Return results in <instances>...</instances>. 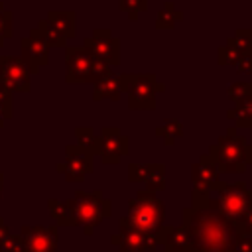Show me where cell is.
<instances>
[{"label":"cell","instance_id":"cell-1","mask_svg":"<svg viewBox=\"0 0 252 252\" xmlns=\"http://www.w3.org/2000/svg\"><path fill=\"white\" fill-rule=\"evenodd\" d=\"M181 224H185L193 236V252H236L242 236L215 207L209 189L193 187L191 205L181 211Z\"/></svg>","mask_w":252,"mask_h":252},{"label":"cell","instance_id":"cell-2","mask_svg":"<svg viewBox=\"0 0 252 252\" xmlns=\"http://www.w3.org/2000/svg\"><path fill=\"white\" fill-rule=\"evenodd\" d=\"M209 156L220 173H244L252 165V144L236 132V126H230L224 136L209 146Z\"/></svg>","mask_w":252,"mask_h":252},{"label":"cell","instance_id":"cell-3","mask_svg":"<svg viewBox=\"0 0 252 252\" xmlns=\"http://www.w3.org/2000/svg\"><path fill=\"white\" fill-rule=\"evenodd\" d=\"M211 197L215 207L220 211L222 217H226L240 232V222L242 217L252 201V193L246 187L244 181H236V183H226V181H215L211 187Z\"/></svg>","mask_w":252,"mask_h":252},{"label":"cell","instance_id":"cell-4","mask_svg":"<svg viewBox=\"0 0 252 252\" xmlns=\"http://www.w3.org/2000/svg\"><path fill=\"white\" fill-rule=\"evenodd\" d=\"M112 67L93 57L83 45H65V81L71 85L94 83Z\"/></svg>","mask_w":252,"mask_h":252},{"label":"cell","instance_id":"cell-5","mask_svg":"<svg viewBox=\"0 0 252 252\" xmlns=\"http://www.w3.org/2000/svg\"><path fill=\"white\" fill-rule=\"evenodd\" d=\"M118 79L122 93L128 94V108L132 110H154L158 93L165 89L152 73H120Z\"/></svg>","mask_w":252,"mask_h":252},{"label":"cell","instance_id":"cell-6","mask_svg":"<svg viewBox=\"0 0 252 252\" xmlns=\"http://www.w3.org/2000/svg\"><path fill=\"white\" fill-rule=\"evenodd\" d=\"M163 215L165 205L154 191L142 189L128 201V219L144 232L154 234L163 224Z\"/></svg>","mask_w":252,"mask_h":252},{"label":"cell","instance_id":"cell-7","mask_svg":"<svg viewBox=\"0 0 252 252\" xmlns=\"http://www.w3.org/2000/svg\"><path fill=\"white\" fill-rule=\"evenodd\" d=\"M73 201H75L77 226H81L87 236H93L96 226L102 220L110 219L112 215V203L100 191H91V193L77 191Z\"/></svg>","mask_w":252,"mask_h":252},{"label":"cell","instance_id":"cell-8","mask_svg":"<svg viewBox=\"0 0 252 252\" xmlns=\"http://www.w3.org/2000/svg\"><path fill=\"white\" fill-rule=\"evenodd\" d=\"M130 152V138L120 132V128H102L96 134L94 142V158H98L104 165H116Z\"/></svg>","mask_w":252,"mask_h":252},{"label":"cell","instance_id":"cell-9","mask_svg":"<svg viewBox=\"0 0 252 252\" xmlns=\"http://www.w3.org/2000/svg\"><path fill=\"white\" fill-rule=\"evenodd\" d=\"M55 169L59 173H63V177L67 181L73 183H81L87 173H93L94 169V154L89 152L87 148L75 144H67L65 146V161L57 163Z\"/></svg>","mask_w":252,"mask_h":252},{"label":"cell","instance_id":"cell-10","mask_svg":"<svg viewBox=\"0 0 252 252\" xmlns=\"http://www.w3.org/2000/svg\"><path fill=\"white\" fill-rule=\"evenodd\" d=\"M114 246H118V252H156L158 242L154 234L140 230L132 224L128 217H122L118 222V234L110 238Z\"/></svg>","mask_w":252,"mask_h":252},{"label":"cell","instance_id":"cell-11","mask_svg":"<svg viewBox=\"0 0 252 252\" xmlns=\"http://www.w3.org/2000/svg\"><path fill=\"white\" fill-rule=\"evenodd\" d=\"M83 47L96 59L108 63L110 67L120 63V39L112 35L108 28H96L89 37H85Z\"/></svg>","mask_w":252,"mask_h":252},{"label":"cell","instance_id":"cell-12","mask_svg":"<svg viewBox=\"0 0 252 252\" xmlns=\"http://www.w3.org/2000/svg\"><path fill=\"white\" fill-rule=\"evenodd\" d=\"M32 73L22 57L0 55V87L12 93H30L32 91Z\"/></svg>","mask_w":252,"mask_h":252},{"label":"cell","instance_id":"cell-13","mask_svg":"<svg viewBox=\"0 0 252 252\" xmlns=\"http://www.w3.org/2000/svg\"><path fill=\"white\" fill-rule=\"evenodd\" d=\"M20 51H22V61L28 65L30 73H39V67H45L49 63V45L41 39L37 30L33 28L28 37L20 39Z\"/></svg>","mask_w":252,"mask_h":252},{"label":"cell","instance_id":"cell-14","mask_svg":"<svg viewBox=\"0 0 252 252\" xmlns=\"http://www.w3.org/2000/svg\"><path fill=\"white\" fill-rule=\"evenodd\" d=\"M20 234L24 236L30 252H57V224L51 226H22Z\"/></svg>","mask_w":252,"mask_h":252},{"label":"cell","instance_id":"cell-15","mask_svg":"<svg viewBox=\"0 0 252 252\" xmlns=\"http://www.w3.org/2000/svg\"><path fill=\"white\" fill-rule=\"evenodd\" d=\"M219 179H220V171H219L215 159L209 156V152L203 154V156H199V159L191 165V181H193V187H197V189H209L211 191L213 183L219 181Z\"/></svg>","mask_w":252,"mask_h":252},{"label":"cell","instance_id":"cell-16","mask_svg":"<svg viewBox=\"0 0 252 252\" xmlns=\"http://www.w3.org/2000/svg\"><path fill=\"white\" fill-rule=\"evenodd\" d=\"M120 94H122L120 79H118V75H116L112 69L106 71L100 79H96V81L93 83V100H94V102L104 100V98H108V100H118Z\"/></svg>","mask_w":252,"mask_h":252},{"label":"cell","instance_id":"cell-17","mask_svg":"<svg viewBox=\"0 0 252 252\" xmlns=\"http://www.w3.org/2000/svg\"><path fill=\"white\" fill-rule=\"evenodd\" d=\"M47 209L55 220L57 226H77V215H75V201H59V199H49Z\"/></svg>","mask_w":252,"mask_h":252},{"label":"cell","instance_id":"cell-18","mask_svg":"<svg viewBox=\"0 0 252 252\" xmlns=\"http://www.w3.org/2000/svg\"><path fill=\"white\" fill-rule=\"evenodd\" d=\"M65 39H73L77 35V16L71 10H51L45 18Z\"/></svg>","mask_w":252,"mask_h":252},{"label":"cell","instance_id":"cell-19","mask_svg":"<svg viewBox=\"0 0 252 252\" xmlns=\"http://www.w3.org/2000/svg\"><path fill=\"white\" fill-rule=\"evenodd\" d=\"M230 120H234L236 128H252V96L234 102V106L226 112Z\"/></svg>","mask_w":252,"mask_h":252},{"label":"cell","instance_id":"cell-20","mask_svg":"<svg viewBox=\"0 0 252 252\" xmlns=\"http://www.w3.org/2000/svg\"><path fill=\"white\" fill-rule=\"evenodd\" d=\"M142 183L146 185L148 191H154V193L165 189V167L161 163H148Z\"/></svg>","mask_w":252,"mask_h":252},{"label":"cell","instance_id":"cell-21","mask_svg":"<svg viewBox=\"0 0 252 252\" xmlns=\"http://www.w3.org/2000/svg\"><path fill=\"white\" fill-rule=\"evenodd\" d=\"M156 136L161 138L165 146H173L183 136V122L177 118H167L161 126L156 128Z\"/></svg>","mask_w":252,"mask_h":252},{"label":"cell","instance_id":"cell-22","mask_svg":"<svg viewBox=\"0 0 252 252\" xmlns=\"http://www.w3.org/2000/svg\"><path fill=\"white\" fill-rule=\"evenodd\" d=\"M181 20H183V12H181L175 4L167 2V4H163V8H161V10L158 12V16H156V28H158V30H163V28L171 30V28H175V24L181 22Z\"/></svg>","mask_w":252,"mask_h":252},{"label":"cell","instance_id":"cell-23","mask_svg":"<svg viewBox=\"0 0 252 252\" xmlns=\"http://www.w3.org/2000/svg\"><path fill=\"white\" fill-rule=\"evenodd\" d=\"M35 30H37V33L41 35V39H43L49 47H65V45H67V39H65L47 20H41Z\"/></svg>","mask_w":252,"mask_h":252},{"label":"cell","instance_id":"cell-24","mask_svg":"<svg viewBox=\"0 0 252 252\" xmlns=\"http://www.w3.org/2000/svg\"><path fill=\"white\" fill-rule=\"evenodd\" d=\"M230 43L232 47H236L242 55H252V30H244V28H238L234 32V35L226 41Z\"/></svg>","mask_w":252,"mask_h":252},{"label":"cell","instance_id":"cell-25","mask_svg":"<svg viewBox=\"0 0 252 252\" xmlns=\"http://www.w3.org/2000/svg\"><path fill=\"white\" fill-rule=\"evenodd\" d=\"M14 116V100H12V91L0 87V128H4L6 120Z\"/></svg>","mask_w":252,"mask_h":252},{"label":"cell","instance_id":"cell-26","mask_svg":"<svg viewBox=\"0 0 252 252\" xmlns=\"http://www.w3.org/2000/svg\"><path fill=\"white\" fill-rule=\"evenodd\" d=\"M244 57L236 47H232L230 43H224L217 49V63L219 65H236V61Z\"/></svg>","mask_w":252,"mask_h":252},{"label":"cell","instance_id":"cell-27","mask_svg":"<svg viewBox=\"0 0 252 252\" xmlns=\"http://www.w3.org/2000/svg\"><path fill=\"white\" fill-rule=\"evenodd\" d=\"M75 138H77V144L87 148L89 152L94 150V142H96V132L91 128V126H79L75 128Z\"/></svg>","mask_w":252,"mask_h":252},{"label":"cell","instance_id":"cell-28","mask_svg":"<svg viewBox=\"0 0 252 252\" xmlns=\"http://www.w3.org/2000/svg\"><path fill=\"white\" fill-rule=\"evenodd\" d=\"M228 96L232 102H238V100H244L248 96H252V83H246V81H238V83H232L228 87Z\"/></svg>","mask_w":252,"mask_h":252},{"label":"cell","instance_id":"cell-29","mask_svg":"<svg viewBox=\"0 0 252 252\" xmlns=\"http://www.w3.org/2000/svg\"><path fill=\"white\" fill-rule=\"evenodd\" d=\"M14 14L10 12V10H2L0 12V47L4 45V41L6 39H10L12 37V33H14Z\"/></svg>","mask_w":252,"mask_h":252},{"label":"cell","instance_id":"cell-30","mask_svg":"<svg viewBox=\"0 0 252 252\" xmlns=\"http://www.w3.org/2000/svg\"><path fill=\"white\" fill-rule=\"evenodd\" d=\"M0 250L2 252H30L22 234H10L6 240L0 242Z\"/></svg>","mask_w":252,"mask_h":252},{"label":"cell","instance_id":"cell-31","mask_svg":"<svg viewBox=\"0 0 252 252\" xmlns=\"http://www.w3.org/2000/svg\"><path fill=\"white\" fill-rule=\"evenodd\" d=\"M118 6L122 12L128 14L130 20H136L138 14L148 8V0H118Z\"/></svg>","mask_w":252,"mask_h":252},{"label":"cell","instance_id":"cell-32","mask_svg":"<svg viewBox=\"0 0 252 252\" xmlns=\"http://www.w3.org/2000/svg\"><path fill=\"white\" fill-rule=\"evenodd\" d=\"M146 173V165L142 163H130L128 165V181L130 183H142Z\"/></svg>","mask_w":252,"mask_h":252},{"label":"cell","instance_id":"cell-33","mask_svg":"<svg viewBox=\"0 0 252 252\" xmlns=\"http://www.w3.org/2000/svg\"><path fill=\"white\" fill-rule=\"evenodd\" d=\"M240 234H246V236H252V201L242 217V222H240Z\"/></svg>","mask_w":252,"mask_h":252},{"label":"cell","instance_id":"cell-34","mask_svg":"<svg viewBox=\"0 0 252 252\" xmlns=\"http://www.w3.org/2000/svg\"><path fill=\"white\" fill-rule=\"evenodd\" d=\"M236 71L238 73H244V75H250L252 73V55H244L236 61Z\"/></svg>","mask_w":252,"mask_h":252},{"label":"cell","instance_id":"cell-35","mask_svg":"<svg viewBox=\"0 0 252 252\" xmlns=\"http://www.w3.org/2000/svg\"><path fill=\"white\" fill-rule=\"evenodd\" d=\"M236 252H252V236L242 234L236 244Z\"/></svg>","mask_w":252,"mask_h":252},{"label":"cell","instance_id":"cell-36","mask_svg":"<svg viewBox=\"0 0 252 252\" xmlns=\"http://www.w3.org/2000/svg\"><path fill=\"white\" fill-rule=\"evenodd\" d=\"M10 234H12V232H10L8 224H6V222H4V219L0 217V242H2V240H6Z\"/></svg>","mask_w":252,"mask_h":252},{"label":"cell","instance_id":"cell-37","mask_svg":"<svg viewBox=\"0 0 252 252\" xmlns=\"http://www.w3.org/2000/svg\"><path fill=\"white\" fill-rule=\"evenodd\" d=\"M2 191H4V173L0 171V197H2Z\"/></svg>","mask_w":252,"mask_h":252},{"label":"cell","instance_id":"cell-38","mask_svg":"<svg viewBox=\"0 0 252 252\" xmlns=\"http://www.w3.org/2000/svg\"><path fill=\"white\" fill-rule=\"evenodd\" d=\"M161 252H179V250H175V248H171V246H163Z\"/></svg>","mask_w":252,"mask_h":252},{"label":"cell","instance_id":"cell-39","mask_svg":"<svg viewBox=\"0 0 252 252\" xmlns=\"http://www.w3.org/2000/svg\"><path fill=\"white\" fill-rule=\"evenodd\" d=\"M0 252H2V250H0Z\"/></svg>","mask_w":252,"mask_h":252}]
</instances>
